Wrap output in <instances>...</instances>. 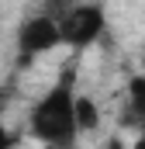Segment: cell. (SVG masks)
I'll list each match as a JSON object with an SVG mask.
<instances>
[{"label": "cell", "instance_id": "7", "mask_svg": "<svg viewBox=\"0 0 145 149\" xmlns=\"http://www.w3.org/2000/svg\"><path fill=\"white\" fill-rule=\"evenodd\" d=\"M131 149H145V128L138 132V139H135V146H131Z\"/></svg>", "mask_w": 145, "mask_h": 149}, {"label": "cell", "instance_id": "5", "mask_svg": "<svg viewBox=\"0 0 145 149\" xmlns=\"http://www.w3.org/2000/svg\"><path fill=\"white\" fill-rule=\"evenodd\" d=\"M76 128L79 132H93L97 125H100V111H97V104L90 101V97H76Z\"/></svg>", "mask_w": 145, "mask_h": 149}, {"label": "cell", "instance_id": "6", "mask_svg": "<svg viewBox=\"0 0 145 149\" xmlns=\"http://www.w3.org/2000/svg\"><path fill=\"white\" fill-rule=\"evenodd\" d=\"M14 139H10V128L3 125V108H0V149H10Z\"/></svg>", "mask_w": 145, "mask_h": 149}, {"label": "cell", "instance_id": "2", "mask_svg": "<svg viewBox=\"0 0 145 149\" xmlns=\"http://www.w3.org/2000/svg\"><path fill=\"white\" fill-rule=\"evenodd\" d=\"M55 24H59L62 45L86 49V45H93L97 38L104 35V28H107V14H104L100 3H76V0H72L69 7L55 17Z\"/></svg>", "mask_w": 145, "mask_h": 149}, {"label": "cell", "instance_id": "8", "mask_svg": "<svg viewBox=\"0 0 145 149\" xmlns=\"http://www.w3.org/2000/svg\"><path fill=\"white\" fill-rule=\"evenodd\" d=\"M107 149H128V146H124L121 139H110V142H107Z\"/></svg>", "mask_w": 145, "mask_h": 149}, {"label": "cell", "instance_id": "1", "mask_svg": "<svg viewBox=\"0 0 145 149\" xmlns=\"http://www.w3.org/2000/svg\"><path fill=\"white\" fill-rule=\"evenodd\" d=\"M76 94H72L69 80L52 83L41 97L35 101V108L28 114V132L35 135L45 149H72L79 128H76Z\"/></svg>", "mask_w": 145, "mask_h": 149}, {"label": "cell", "instance_id": "3", "mask_svg": "<svg viewBox=\"0 0 145 149\" xmlns=\"http://www.w3.org/2000/svg\"><path fill=\"white\" fill-rule=\"evenodd\" d=\"M55 45H62L59 24H55V17H48L45 10L35 14V17H28V21L17 28V52H21L24 63H31V59L45 56V52H52Z\"/></svg>", "mask_w": 145, "mask_h": 149}, {"label": "cell", "instance_id": "4", "mask_svg": "<svg viewBox=\"0 0 145 149\" xmlns=\"http://www.w3.org/2000/svg\"><path fill=\"white\" fill-rule=\"evenodd\" d=\"M121 125L142 132L145 128V76H131L128 80V97L121 108Z\"/></svg>", "mask_w": 145, "mask_h": 149}]
</instances>
